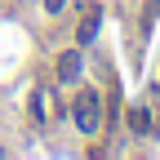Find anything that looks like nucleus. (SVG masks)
<instances>
[{
  "mask_svg": "<svg viewBox=\"0 0 160 160\" xmlns=\"http://www.w3.org/2000/svg\"><path fill=\"white\" fill-rule=\"evenodd\" d=\"M71 116H76L80 133H98V120H102V111H98V93H93V89H80L76 102H71Z\"/></svg>",
  "mask_w": 160,
  "mask_h": 160,
  "instance_id": "obj_1",
  "label": "nucleus"
},
{
  "mask_svg": "<svg viewBox=\"0 0 160 160\" xmlns=\"http://www.w3.org/2000/svg\"><path fill=\"white\" fill-rule=\"evenodd\" d=\"M98 27H102V9L98 5H85V13H80V27H76V45L85 49L98 40Z\"/></svg>",
  "mask_w": 160,
  "mask_h": 160,
  "instance_id": "obj_2",
  "label": "nucleus"
},
{
  "mask_svg": "<svg viewBox=\"0 0 160 160\" xmlns=\"http://www.w3.org/2000/svg\"><path fill=\"white\" fill-rule=\"evenodd\" d=\"M80 67H85V62H80V49H67L62 58H58V80H62V85H76Z\"/></svg>",
  "mask_w": 160,
  "mask_h": 160,
  "instance_id": "obj_3",
  "label": "nucleus"
},
{
  "mask_svg": "<svg viewBox=\"0 0 160 160\" xmlns=\"http://www.w3.org/2000/svg\"><path fill=\"white\" fill-rule=\"evenodd\" d=\"M129 125H133V133H147V129H151V116L138 107V111H129Z\"/></svg>",
  "mask_w": 160,
  "mask_h": 160,
  "instance_id": "obj_4",
  "label": "nucleus"
},
{
  "mask_svg": "<svg viewBox=\"0 0 160 160\" xmlns=\"http://www.w3.org/2000/svg\"><path fill=\"white\" fill-rule=\"evenodd\" d=\"M62 5H67V0H45V9H49V13H58Z\"/></svg>",
  "mask_w": 160,
  "mask_h": 160,
  "instance_id": "obj_5",
  "label": "nucleus"
}]
</instances>
